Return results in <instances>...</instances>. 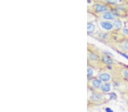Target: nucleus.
<instances>
[{"mask_svg":"<svg viewBox=\"0 0 128 112\" xmlns=\"http://www.w3.org/2000/svg\"><path fill=\"white\" fill-rule=\"evenodd\" d=\"M122 55V56H124V57H125L126 58H127V59H128V56H127V55H126V54H123V53H121Z\"/></svg>","mask_w":128,"mask_h":112,"instance_id":"nucleus-17","label":"nucleus"},{"mask_svg":"<svg viewBox=\"0 0 128 112\" xmlns=\"http://www.w3.org/2000/svg\"><path fill=\"white\" fill-rule=\"evenodd\" d=\"M91 98L94 101H99L102 99V96L100 94H94L92 96Z\"/></svg>","mask_w":128,"mask_h":112,"instance_id":"nucleus-9","label":"nucleus"},{"mask_svg":"<svg viewBox=\"0 0 128 112\" xmlns=\"http://www.w3.org/2000/svg\"><path fill=\"white\" fill-rule=\"evenodd\" d=\"M102 61L105 63V64L110 65L113 63V61L110 58H109L108 56H103L102 57Z\"/></svg>","mask_w":128,"mask_h":112,"instance_id":"nucleus-7","label":"nucleus"},{"mask_svg":"<svg viewBox=\"0 0 128 112\" xmlns=\"http://www.w3.org/2000/svg\"><path fill=\"white\" fill-rule=\"evenodd\" d=\"M124 74L125 76L127 78H128V70H125L124 71Z\"/></svg>","mask_w":128,"mask_h":112,"instance_id":"nucleus-14","label":"nucleus"},{"mask_svg":"<svg viewBox=\"0 0 128 112\" xmlns=\"http://www.w3.org/2000/svg\"><path fill=\"white\" fill-rule=\"evenodd\" d=\"M125 48L128 50V41H126L125 44Z\"/></svg>","mask_w":128,"mask_h":112,"instance_id":"nucleus-15","label":"nucleus"},{"mask_svg":"<svg viewBox=\"0 0 128 112\" xmlns=\"http://www.w3.org/2000/svg\"><path fill=\"white\" fill-rule=\"evenodd\" d=\"M101 26L102 27L104 28L105 30H112L113 28V24L112 23H109V22H102L101 23Z\"/></svg>","mask_w":128,"mask_h":112,"instance_id":"nucleus-1","label":"nucleus"},{"mask_svg":"<svg viewBox=\"0 0 128 112\" xmlns=\"http://www.w3.org/2000/svg\"><path fill=\"white\" fill-rule=\"evenodd\" d=\"M103 18L105 19L112 20L114 19V16L110 12H106V13L103 14Z\"/></svg>","mask_w":128,"mask_h":112,"instance_id":"nucleus-4","label":"nucleus"},{"mask_svg":"<svg viewBox=\"0 0 128 112\" xmlns=\"http://www.w3.org/2000/svg\"><path fill=\"white\" fill-rule=\"evenodd\" d=\"M124 33L126 35H128V29H124Z\"/></svg>","mask_w":128,"mask_h":112,"instance_id":"nucleus-16","label":"nucleus"},{"mask_svg":"<svg viewBox=\"0 0 128 112\" xmlns=\"http://www.w3.org/2000/svg\"><path fill=\"white\" fill-rule=\"evenodd\" d=\"M99 79H100L101 81H107L110 80V76L109 75V74H107V73H103V74L99 75Z\"/></svg>","mask_w":128,"mask_h":112,"instance_id":"nucleus-2","label":"nucleus"},{"mask_svg":"<svg viewBox=\"0 0 128 112\" xmlns=\"http://www.w3.org/2000/svg\"><path fill=\"white\" fill-rule=\"evenodd\" d=\"M114 25L116 28H121L122 27V22L118 20H115L114 22Z\"/></svg>","mask_w":128,"mask_h":112,"instance_id":"nucleus-10","label":"nucleus"},{"mask_svg":"<svg viewBox=\"0 0 128 112\" xmlns=\"http://www.w3.org/2000/svg\"><path fill=\"white\" fill-rule=\"evenodd\" d=\"M87 73H88V76L89 77L93 75V71L91 69L89 68L87 70Z\"/></svg>","mask_w":128,"mask_h":112,"instance_id":"nucleus-11","label":"nucleus"},{"mask_svg":"<svg viewBox=\"0 0 128 112\" xmlns=\"http://www.w3.org/2000/svg\"><path fill=\"white\" fill-rule=\"evenodd\" d=\"M101 89H102V91L105 92H108L110 89V85L109 83H105V84L102 85Z\"/></svg>","mask_w":128,"mask_h":112,"instance_id":"nucleus-5","label":"nucleus"},{"mask_svg":"<svg viewBox=\"0 0 128 112\" xmlns=\"http://www.w3.org/2000/svg\"><path fill=\"white\" fill-rule=\"evenodd\" d=\"M105 111L106 112H113L112 110L110 108H106L105 109Z\"/></svg>","mask_w":128,"mask_h":112,"instance_id":"nucleus-13","label":"nucleus"},{"mask_svg":"<svg viewBox=\"0 0 128 112\" xmlns=\"http://www.w3.org/2000/svg\"><path fill=\"white\" fill-rule=\"evenodd\" d=\"M87 30L88 33H91V32H94V26L92 23H88L87 24Z\"/></svg>","mask_w":128,"mask_h":112,"instance_id":"nucleus-8","label":"nucleus"},{"mask_svg":"<svg viewBox=\"0 0 128 112\" xmlns=\"http://www.w3.org/2000/svg\"><path fill=\"white\" fill-rule=\"evenodd\" d=\"M90 57L92 60H96L97 58V56H96V55H94V54H90Z\"/></svg>","mask_w":128,"mask_h":112,"instance_id":"nucleus-12","label":"nucleus"},{"mask_svg":"<svg viewBox=\"0 0 128 112\" xmlns=\"http://www.w3.org/2000/svg\"><path fill=\"white\" fill-rule=\"evenodd\" d=\"M92 85L95 88H98L102 85V81L98 79H94L92 81Z\"/></svg>","mask_w":128,"mask_h":112,"instance_id":"nucleus-6","label":"nucleus"},{"mask_svg":"<svg viewBox=\"0 0 128 112\" xmlns=\"http://www.w3.org/2000/svg\"><path fill=\"white\" fill-rule=\"evenodd\" d=\"M95 8L96 11L98 12L105 11L107 10V7L105 6L102 5H96Z\"/></svg>","mask_w":128,"mask_h":112,"instance_id":"nucleus-3","label":"nucleus"}]
</instances>
